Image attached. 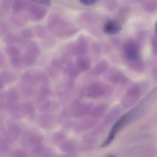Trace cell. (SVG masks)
Here are the masks:
<instances>
[{
  "label": "cell",
  "instance_id": "obj_1",
  "mask_svg": "<svg viewBox=\"0 0 157 157\" xmlns=\"http://www.w3.org/2000/svg\"><path fill=\"white\" fill-rule=\"evenodd\" d=\"M132 115V113L125 114L122 116L114 123L108 137L102 144L101 145L102 147H105L111 144V143L113 141L117 134L133 118V116Z\"/></svg>",
  "mask_w": 157,
  "mask_h": 157
},
{
  "label": "cell",
  "instance_id": "obj_2",
  "mask_svg": "<svg viewBox=\"0 0 157 157\" xmlns=\"http://www.w3.org/2000/svg\"><path fill=\"white\" fill-rule=\"evenodd\" d=\"M110 88L108 85L101 82H95L91 84L88 89V95L92 98H101L109 94Z\"/></svg>",
  "mask_w": 157,
  "mask_h": 157
},
{
  "label": "cell",
  "instance_id": "obj_3",
  "mask_svg": "<svg viewBox=\"0 0 157 157\" xmlns=\"http://www.w3.org/2000/svg\"><path fill=\"white\" fill-rule=\"evenodd\" d=\"M124 55L127 60L136 62L140 59V52L138 46L133 42H129L124 45Z\"/></svg>",
  "mask_w": 157,
  "mask_h": 157
},
{
  "label": "cell",
  "instance_id": "obj_4",
  "mask_svg": "<svg viewBox=\"0 0 157 157\" xmlns=\"http://www.w3.org/2000/svg\"><path fill=\"white\" fill-rule=\"evenodd\" d=\"M103 31L107 35L113 36L118 34L121 29V24L114 20L107 21L103 26Z\"/></svg>",
  "mask_w": 157,
  "mask_h": 157
},
{
  "label": "cell",
  "instance_id": "obj_5",
  "mask_svg": "<svg viewBox=\"0 0 157 157\" xmlns=\"http://www.w3.org/2000/svg\"><path fill=\"white\" fill-rule=\"evenodd\" d=\"M106 78L108 81L114 84H120L125 81V76L116 70H111L107 74Z\"/></svg>",
  "mask_w": 157,
  "mask_h": 157
},
{
  "label": "cell",
  "instance_id": "obj_6",
  "mask_svg": "<svg viewBox=\"0 0 157 157\" xmlns=\"http://www.w3.org/2000/svg\"><path fill=\"white\" fill-rule=\"evenodd\" d=\"M75 51L76 54L80 57H83L87 52L88 44L86 40L84 37H80L78 39L76 47L75 48Z\"/></svg>",
  "mask_w": 157,
  "mask_h": 157
},
{
  "label": "cell",
  "instance_id": "obj_7",
  "mask_svg": "<svg viewBox=\"0 0 157 157\" xmlns=\"http://www.w3.org/2000/svg\"><path fill=\"white\" fill-rule=\"evenodd\" d=\"M74 113L76 116H83L87 114L91 110L90 106L86 103H77L73 107Z\"/></svg>",
  "mask_w": 157,
  "mask_h": 157
},
{
  "label": "cell",
  "instance_id": "obj_8",
  "mask_svg": "<svg viewBox=\"0 0 157 157\" xmlns=\"http://www.w3.org/2000/svg\"><path fill=\"white\" fill-rule=\"evenodd\" d=\"M139 93H140V90L139 91V89L136 86L131 88L126 93L124 100V104L125 105H129L132 103L133 101L136 100Z\"/></svg>",
  "mask_w": 157,
  "mask_h": 157
},
{
  "label": "cell",
  "instance_id": "obj_9",
  "mask_svg": "<svg viewBox=\"0 0 157 157\" xmlns=\"http://www.w3.org/2000/svg\"><path fill=\"white\" fill-rule=\"evenodd\" d=\"M76 61V68L78 71L85 72L88 71L91 66L90 60L87 58L81 57Z\"/></svg>",
  "mask_w": 157,
  "mask_h": 157
},
{
  "label": "cell",
  "instance_id": "obj_10",
  "mask_svg": "<svg viewBox=\"0 0 157 157\" xmlns=\"http://www.w3.org/2000/svg\"><path fill=\"white\" fill-rule=\"evenodd\" d=\"M108 108V105L104 103L97 105L92 109L91 112L92 116L95 117H98L102 116V115L106 112Z\"/></svg>",
  "mask_w": 157,
  "mask_h": 157
},
{
  "label": "cell",
  "instance_id": "obj_11",
  "mask_svg": "<svg viewBox=\"0 0 157 157\" xmlns=\"http://www.w3.org/2000/svg\"><path fill=\"white\" fill-rule=\"evenodd\" d=\"M10 110L12 115L15 118H17V119L23 118L24 116L25 115V113L23 105H15Z\"/></svg>",
  "mask_w": 157,
  "mask_h": 157
},
{
  "label": "cell",
  "instance_id": "obj_12",
  "mask_svg": "<svg viewBox=\"0 0 157 157\" xmlns=\"http://www.w3.org/2000/svg\"><path fill=\"white\" fill-rule=\"evenodd\" d=\"M108 63L105 61H102L99 63L94 67L92 70V73L94 75H99L105 72L108 69Z\"/></svg>",
  "mask_w": 157,
  "mask_h": 157
},
{
  "label": "cell",
  "instance_id": "obj_13",
  "mask_svg": "<svg viewBox=\"0 0 157 157\" xmlns=\"http://www.w3.org/2000/svg\"><path fill=\"white\" fill-rule=\"evenodd\" d=\"M6 98L8 101L15 102L19 98V94L18 90L16 88H11L6 93Z\"/></svg>",
  "mask_w": 157,
  "mask_h": 157
},
{
  "label": "cell",
  "instance_id": "obj_14",
  "mask_svg": "<svg viewBox=\"0 0 157 157\" xmlns=\"http://www.w3.org/2000/svg\"><path fill=\"white\" fill-rule=\"evenodd\" d=\"M144 8L147 13H157V1L151 0L144 5Z\"/></svg>",
  "mask_w": 157,
  "mask_h": 157
},
{
  "label": "cell",
  "instance_id": "obj_15",
  "mask_svg": "<svg viewBox=\"0 0 157 157\" xmlns=\"http://www.w3.org/2000/svg\"><path fill=\"white\" fill-rule=\"evenodd\" d=\"M16 75L9 71H3L0 74V80L3 83H10L15 80Z\"/></svg>",
  "mask_w": 157,
  "mask_h": 157
},
{
  "label": "cell",
  "instance_id": "obj_16",
  "mask_svg": "<svg viewBox=\"0 0 157 157\" xmlns=\"http://www.w3.org/2000/svg\"><path fill=\"white\" fill-rule=\"evenodd\" d=\"M5 52L11 57L19 56L21 52L19 48L12 44H9L6 47Z\"/></svg>",
  "mask_w": 157,
  "mask_h": 157
},
{
  "label": "cell",
  "instance_id": "obj_17",
  "mask_svg": "<svg viewBox=\"0 0 157 157\" xmlns=\"http://www.w3.org/2000/svg\"><path fill=\"white\" fill-rule=\"evenodd\" d=\"M36 57L27 52L22 58L23 64L25 66H30L35 63Z\"/></svg>",
  "mask_w": 157,
  "mask_h": 157
},
{
  "label": "cell",
  "instance_id": "obj_18",
  "mask_svg": "<svg viewBox=\"0 0 157 157\" xmlns=\"http://www.w3.org/2000/svg\"><path fill=\"white\" fill-rule=\"evenodd\" d=\"M27 52L37 58L40 53L39 48L36 43L32 42L29 44Z\"/></svg>",
  "mask_w": 157,
  "mask_h": 157
},
{
  "label": "cell",
  "instance_id": "obj_19",
  "mask_svg": "<svg viewBox=\"0 0 157 157\" xmlns=\"http://www.w3.org/2000/svg\"><path fill=\"white\" fill-rule=\"evenodd\" d=\"M25 115L29 116H33L35 113V109L32 104L29 103H25L23 105Z\"/></svg>",
  "mask_w": 157,
  "mask_h": 157
},
{
  "label": "cell",
  "instance_id": "obj_20",
  "mask_svg": "<svg viewBox=\"0 0 157 157\" xmlns=\"http://www.w3.org/2000/svg\"><path fill=\"white\" fill-rule=\"evenodd\" d=\"M10 63L13 67H19L23 65V60L22 58L18 56L11 57L10 59Z\"/></svg>",
  "mask_w": 157,
  "mask_h": 157
},
{
  "label": "cell",
  "instance_id": "obj_21",
  "mask_svg": "<svg viewBox=\"0 0 157 157\" xmlns=\"http://www.w3.org/2000/svg\"><path fill=\"white\" fill-rule=\"evenodd\" d=\"M30 1H32L36 3L48 6L50 5L52 2V0H30Z\"/></svg>",
  "mask_w": 157,
  "mask_h": 157
},
{
  "label": "cell",
  "instance_id": "obj_22",
  "mask_svg": "<svg viewBox=\"0 0 157 157\" xmlns=\"http://www.w3.org/2000/svg\"><path fill=\"white\" fill-rule=\"evenodd\" d=\"M98 0H79L80 3L86 6H90L94 4Z\"/></svg>",
  "mask_w": 157,
  "mask_h": 157
},
{
  "label": "cell",
  "instance_id": "obj_23",
  "mask_svg": "<svg viewBox=\"0 0 157 157\" xmlns=\"http://www.w3.org/2000/svg\"><path fill=\"white\" fill-rule=\"evenodd\" d=\"M6 65V60L3 55L0 52V68H3Z\"/></svg>",
  "mask_w": 157,
  "mask_h": 157
},
{
  "label": "cell",
  "instance_id": "obj_24",
  "mask_svg": "<svg viewBox=\"0 0 157 157\" xmlns=\"http://www.w3.org/2000/svg\"><path fill=\"white\" fill-rule=\"evenodd\" d=\"M5 96L3 94H0V110L2 109L5 106Z\"/></svg>",
  "mask_w": 157,
  "mask_h": 157
},
{
  "label": "cell",
  "instance_id": "obj_25",
  "mask_svg": "<svg viewBox=\"0 0 157 157\" xmlns=\"http://www.w3.org/2000/svg\"><path fill=\"white\" fill-rule=\"evenodd\" d=\"M22 35L23 36L25 37H32V34L30 31H28V30H26V31H23L22 33Z\"/></svg>",
  "mask_w": 157,
  "mask_h": 157
},
{
  "label": "cell",
  "instance_id": "obj_26",
  "mask_svg": "<svg viewBox=\"0 0 157 157\" xmlns=\"http://www.w3.org/2000/svg\"><path fill=\"white\" fill-rule=\"evenodd\" d=\"M3 86V83L0 80V89L2 88Z\"/></svg>",
  "mask_w": 157,
  "mask_h": 157
},
{
  "label": "cell",
  "instance_id": "obj_27",
  "mask_svg": "<svg viewBox=\"0 0 157 157\" xmlns=\"http://www.w3.org/2000/svg\"><path fill=\"white\" fill-rule=\"evenodd\" d=\"M155 29L156 32L157 33V22H156V23L155 26Z\"/></svg>",
  "mask_w": 157,
  "mask_h": 157
},
{
  "label": "cell",
  "instance_id": "obj_28",
  "mask_svg": "<svg viewBox=\"0 0 157 157\" xmlns=\"http://www.w3.org/2000/svg\"><path fill=\"white\" fill-rule=\"evenodd\" d=\"M109 157H113V156H110Z\"/></svg>",
  "mask_w": 157,
  "mask_h": 157
},
{
  "label": "cell",
  "instance_id": "obj_29",
  "mask_svg": "<svg viewBox=\"0 0 157 157\" xmlns=\"http://www.w3.org/2000/svg\"><path fill=\"white\" fill-rule=\"evenodd\" d=\"M156 1H157V0H156Z\"/></svg>",
  "mask_w": 157,
  "mask_h": 157
}]
</instances>
